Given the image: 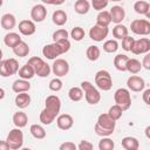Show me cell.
<instances>
[{
	"label": "cell",
	"instance_id": "47",
	"mask_svg": "<svg viewBox=\"0 0 150 150\" xmlns=\"http://www.w3.org/2000/svg\"><path fill=\"white\" fill-rule=\"evenodd\" d=\"M77 149L79 150H93L94 149V145L89 141H81L79 143V145H77Z\"/></svg>",
	"mask_w": 150,
	"mask_h": 150
},
{
	"label": "cell",
	"instance_id": "55",
	"mask_svg": "<svg viewBox=\"0 0 150 150\" xmlns=\"http://www.w3.org/2000/svg\"><path fill=\"white\" fill-rule=\"evenodd\" d=\"M145 16H146V19H149V20H150V8H149V11L146 12V14H145Z\"/></svg>",
	"mask_w": 150,
	"mask_h": 150
},
{
	"label": "cell",
	"instance_id": "42",
	"mask_svg": "<svg viewBox=\"0 0 150 150\" xmlns=\"http://www.w3.org/2000/svg\"><path fill=\"white\" fill-rule=\"evenodd\" d=\"M48 87H49V89H50L52 91L57 93V91H60V90L62 89L63 83H62V81L60 80V77H55V79L50 80V82H49Z\"/></svg>",
	"mask_w": 150,
	"mask_h": 150
},
{
	"label": "cell",
	"instance_id": "52",
	"mask_svg": "<svg viewBox=\"0 0 150 150\" xmlns=\"http://www.w3.org/2000/svg\"><path fill=\"white\" fill-rule=\"evenodd\" d=\"M144 134H145L146 138H149V139H150V125H148V127L145 128V130H144Z\"/></svg>",
	"mask_w": 150,
	"mask_h": 150
},
{
	"label": "cell",
	"instance_id": "3",
	"mask_svg": "<svg viewBox=\"0 0 150 150\" xmlns=\"http://www.w3.org/2000/svg\"><path fill=\"white\" fill-rule=\"evenodd\" d=\"M28 63L34 68L36 75L39 77H47L52 71V66H49L47 62H45L39 56H32L28 59Z\"/></svg>",
	"mask_w": 150,
	"mask_h": 150
},
{
	"label": "cell",
	"instance_id": "46",
	"mask_svg": "<svg viewBox=\"0 0 150 150\" xmlns=\"http://www.w3.org/2000/svg\"><path fill=\"white\" fill-rule=\"evenodd\" d=\"M60 150H76L77 149V145L70 141H67L64 143H62L60 146H59Z\"/></svg>",
	"mask_w": 150,
	"mask_h": 150
},
{
	"label": "cell",
	"instance_id": "56",
	"mask_svg": "<svg viewBox=\"0 0 150 150\" xmlns=\"http://www.w3.org/2000/svg\"><path fill=\"white\" fill-rule=\"evenodd\" d=\"M109 1H114V2H117V1H123V0H109Z\"/></svg>",
	"mask_w": 150,
	"mask_h": 150
},
{
	"label": "cell",
	"instance_id": "39",
	"mask_svg": "<svg viewBox=\"0 0 150 150\" xmlns=\"http://www.w3.org/2000/svg\"><path fill=\"white\" fill-rule=\"evenodd\" d=\"M84 35H86V32H84V29H83L82 27H80V26L74 27V28L71 29V32H70V38H71L74 41H81V40H83Z\"/></svg>",
	"mask_w": 150,
	"mask_h": 150
},
{
	"label": "cell",
	"instance_id": "18",
	"mask_svg": "<svg viewBox=\"0 0 150 150\" xmlns=\"http://www.w3.org/2000/svg\"><path fill=\"white\" fill-rule=\"evenodd\" d=\"M109 12H110L111 20H112L114 23H116V25L117 23H122V21L125 18V11H124V8L122 6H118V5L112 6Z\"/></svg>",
	"mask_w": 150,
	"mask_h": 150
},
{
	"label": "cell",
	"instance_id": "23",
	"mask_svg": "<svg viewBox=\"0 0 150 150\" xmlns=\"http://www.w3.org/2000/svg\"><path fill=\"white\" fill-rule=\"evenodd\" d=\"M129 56L125 54H117L114 57V66L120 71H127V63L129 61Z\"/></svg>",
	"mask_w": 150,
	"mask_h": 150
},
{
	"label": "cell",
	"instance_id": "9",
	"mask_svg": "<svg viewBox=\"0 0 150 150\" xmlns=\"http://www.w3.org/2000/svg\"><path fill=\"white\" fill-rule=\"evenodd\" d=\"M62 54H64L62 47L59 45V42H55V41L46 45L42 48V55L48 60H55V59H57V56H60Z\"/></svg>",
	"mask_w": 150,
	"mask_h": 150
},
{
	"label": "cell",
	"instance_id": "41",
	"mask_svg": "<svg viewBox=\"0 0 150 150\" xmlns=\"http://www.w3.org/2000/svg\"><path fill=\"white\" fill-rule=\"evenodd\" d=\"M94 131L97 136L100 137H107V136H110L114 134V130L111 129H107V128H103L101 125H98L97 123H95V127H94Z\"/></svg>",
	"mask_w": 150,
	"mask_h": 150
},
{
	"label": "cell",
	"instance_id": "57",
	"mask_svg": "<svg viewBox=\"0 0 150 150\" xmlns=\"http://www.w3.org/2000/svg\"><path fill=\"white\" fill-rule=\"evenodd\" d=\"M33 1H39V0H33Z\"/></svg>",
	"mask_w": 150,
	"mask_h": 150
},
{
	"label": "cell",
	"instance_id": "44",
	"mask_svg": "<svg viewBox=\"0 0 150 150\" xmlns=\"http://www.w3.org/2000/svg\"><path fill=\"white\" fill-rule=\"evenodd\" d=\"M134 43H135V39L131 38V36H125L123 40H122V48L125 50V52H131L132 47H134Z\"/></svg>",
	"mask_w": 150,
	"mask_h": 150
},
{
	"label": "cell",
	"instance_id": "36",
	"mask_svg": "<svg viewBox=\"0 0 150 150\" xmlns=\"http://www.w3.org/2000/svg\"><path fill=\"white\" fill-rule=\"evenodd\" d=\"M150 8V4L144 1V0H138L134 4V9L137 14H141V15H145L146 12L149 11Z\"/></svg>",
	"mask_w": 150,
	"mask_h": 150
},
{
	"label": "cell",
	"instance_id": "7",
	"mask_svg": "<svg viewBox=\"0 0 150 150\" xmlns=\"http://www.w3.org/2000/svg\"><path fill=\"white\" fill-rule=\"evenodd\" d=\"M114 100L115 103L121 105L124 111L131 107V95L127 88H118L114 94Z\"/></svg>",
	"mask_w": 150,
	"mask_h": 150
},
{
	"label": "cell",
	"instance_id": "38",
	"mask_svg": "<svg viewBox=\"0 0 150 150\" xmlns=\"http://www.w3.org/2000/svg\"><path fill=\"white\" fill-rule=\"evenodd\" d=\"M118 49V42L116 41V39H110L107 40L103 43V50L105 53H115Z\"/></svg>",
	"mask_w": 150,
	"mask_h": 150
},
{
	"label": "cell",
	"instance_id": "16",
	"mask_svg": "<svg viewBox=\"0 0 150 150\" xmlns=\"http://www.w3.org/2000/svg\"><path fill=\"white\" fill-rule=\"evenodd\" d=\"M56 124L57 128L61 130H69L73 125H74V120L71 117V115L69 114H60L56 117Z\"/></svg>",
	"mask_w": 150,
	"mask_h": 150
},
{
	"label": "cell",
	"instance_id": "24",
	"mask_svg": "<svg viewBox=\"0 0 150 150\" xmlns=\"http://www.w3.org/2000/svg\"><path fill=\"white\" fill-rule=\"evenodd\" d=\"M121 144H122V146L125 150H137L139 148V142L134 136H125V137H123Z\"/></svg>",
	"mask_w": 150,
	"mask_h": 150
},
{
	"label": "cell",
	"instance_id": "28",
	"mask_svg": "<svg viewBox=\"0 0 150 150\" xmlns=\"http://www.w3.org/2000/svg\"><path fill=\"white\" fill-rule=\"evenodd\" d=\"M13 123L18 128H25L28 123V116L23 111H16L13 115Z\"/></svg>",
	"mask_w": 150,
	"mask_h": 150
},
{
	"label": "cell",
	"instance_id": "27",
	"mask_svg": "<svg viewBox=\"0 0 150 150\" xmlns=\"http://www.w3.org/2000/svg\"><path fill=\"white\" fill-rule=\"evenodd\" d=\"M18 74H19V77L25 79V80H30V79L34 77V75H36L34 68H33L28 62H27L26 64H23V66L19 69Z\"/></svg>",
	"mask_w": 150,
	"mask_h": 150
},
{
	"label": "cell",
	"instance_id": "48",
	"mask_svg": "<svg viewBox=\"0 0 150 150\" xmlns=\"http://www.w3.org/2000/svg\"><path fill=\"white\" fill-rule=\"evenodd\" d=\"M142 66L143 68H145L146 70H150V52L145 54V56L143 57V61H142Z\"/></svg>",
	"mask_w": 150,
	"mask_h": 150
},
{
	"label": "cell",
	"instance_id": "49",
	"mask_svg": "<svg viewBox=\"0 0 150 150\" xmlns=\"http://www.w3.org/2000/svg\"><path fill=\"white\" fill-rule=\"evenodd\" d=\"M142 98H143L144 103H145L146 105H149V107H150V88H149V89H145V90L143 91Z\"/></svg>",
	"mask_w": 150,
	"mask_h": 150
},
{
	"label": "cell",
	"instance_id": "50",
	"mask_svg": "<svg viewBox=\"0 0 150 150\" xmlns=\"http://www.w3.org/2000/svg\"><path fill=\"white\" fill-rule=\"evenodd\" d=\"M0 150H11V148H9V145L6 141L0 142Z\"/></svg>",
	"mask_w": 150,
	"mask_h": 150
},
{
	"label": "cell",
	"instance_id": "53",
	"mask_svg": "<svg viewBox=\"0 0 150 150\" xmlns=\"http://www.w3.org/2000/svg\"><path fill=\"white\" fill-rule=\"evenodd\" d=\"M64 1H66V0H55V5H56V6H60V5H62Z\"/></svg>",
	"mask_w": 150,
	"mask_h": 150
},
{
	"label": "cell",
	"instance_id": "20",
	"mask_svg": "<svg viewBox=\"0 0 150 150\" xmlns=\"http://www.w3.org/2000/svg\"><path fill=\"white\" fill-rule=\"evenodd\" d=\"M30 89V83L28 80H25V79H18L13 82L12 84V90L16 94L19 93H25V91H28Z\"/></svg>",
	"mask_w": 150,
	"mask_h": 150
},
{
	"label": "cell",
	"instance_id": "13",
	"mask_svg": "<svg viewBox=\"0 0 150 150\" xmlns=\"http://www.w3.org/2000/svg\"><path fill=\"white\" fill-rule=\"evenodd\" d=\"M150 52V39L148 38H141L138 40H135L134 47L131 49V53L135 55L146 54Z\"/></svg>",
	"mask_w": 150,
	"mask_h": 150
},
{
	"label": "cell",
	"instance_id": "19",
	"mask_svg": "<svg viewBox=\"0 0 150 150\" xmlns=\"http://www.w3.org/2000/svg\"><path fill=\"white\" fill-rule=\"evenodd\" d=\"M0 23H1V27L5 29V30H11L13 29L15 26H16V19L13 14L11 13H5L2 16H1V20H0Z\"/></svg>",
	"mask_w": 150,
	"mask_h": 150
},
{
	"label": "cell",
	"instance_id": "29",
	"mask_svg": "<svg viewBox=\"0 0 150 150\" xmlns=\"http://www.w3.org/2000/svg\"><path fill=\"white\" fill-rule=\"evenodd\" d=\"M128 35H129V29L127 28V26H124L122 23H117L112 28V36L116 40H123Z\"/></svg>",
	"mask_w": 150,
	"mask_h": 150
},
{
	"label": "cell",
	"instance_id": "14",
	"mask_svg": "<svg viewBox=\"0 0 150 150\" xmlns=\"http://www.w3.org/2000/svg\"><path fill=\"white\" fill-rule=\"evenodd\" d=\"M30 18L34 22H42L47 18V8L45 7V5H34L30 9Z\"/></svg>",
	"mask_w": 150,
	"mask_h": 150
},
{
	"label": "cell",
	"instance_id": "51",
	"mask_svg": "<svg viewBox=\"0 0 150 150\" xmlns=\"http://www.w3.org/2000/svg\"><path fill=\"white\" fill-rule=\"evenodd\" d=\"M43 5H55V0H40Z\"/></svg>",
	"mask_w": 150,
	"mask_h": 150
},
{
	"label": "cell",
	"instance_id": "34",
	"mask_svg": "<svg viewBox=\"0 0 150 150\" xmlns=\"http://www.w3.org/2000/svg\"><path fill=\"white\" fill-rule=\"evenodd\" d=\"M142 68H143V66H142L141 61H138L137 59H129V61L127 63V71L135 75V74H138Z\"/></svg>",
	"mask_w": 150,
	"mask_h": 150
},
{
	"label": "cell",
	"instance_id": "22",
	"mask_svg": "<svg viewBox=\"0 0 150 150\" xmlns=\"http://www.w3.org/2000/svg\"><path fill=\"white\" fill-rule=\"evenodd\" d=\"M21 36L19 35V33H15V32H11V33H7L4 38V42L7 47L9 48H14L16 45H19L21 42Z\"/></svg>",
	"mask_w": 150,
	"mask_h": 150
},
{
	"label": "cell",
	"instance_id": "4",
	"mask_svg": "<svg viewBox=\"0 0 150 150\" xmlns=\"http://www.w3.org/2000/svg\"><path fill=\"white\" fill-rule=\"evenodd\" d=\"M95 84L98 89L103 91H108L112 87V79L108 70L101 69L95 74Z\"/></svg>",
	"mask_w": 150,
	"mask_h": 150
},
{
	"label": "cell",
	"instance_id": "31",
	"mask_svg": "<svg viewBox=\"0 0 150 150\" xmlns=\"http://www.w3.org/2000/svg\"><path fill=\"white\" fill-rule=\"evenodd\" d=\"M84 96V93H83V89L81 87H71L69 90H68V97L70 98V101L73 102H79L83 98Z\"/></svg>",
	"mask_w": 150,
	"mask_h": 150
},
{
	"label": "cell",
	"instance_id": "25",
	"mask_svg": "<svg viewBox=\"0 0 150 150\" xmlns=\"http://www.w3.org/2000/svg\"><path fill=\"white\" fill-rule=\"evenodd\" d=\"M67 20H68V15H67V13H66L64 11H62V9H56V11L53 13V15H52V21H53V23L56 25V26H60V27L63 26V25H66Z\"/></svg>",
	"mask_w": 150,
	"mask_h": 150
},
{
	"label": "cell",
	"instance_id": "40",
	"mask_svg": "<svg viewBox=\"0 0 150 150\" xmlns=\"http://www.w3.org/2000/svg\"><path fill=\"white\" fill-rule=\"evenodd\" d=\"M123 111H124V110H123V108H122L121 105H118V104H116V103H115L114 105H111V107L109 108V111H108V112H109V115H110L114 120H116V121H117V120H120V118L122 117Z\"/></svg>",
	"mask_w": 150,
	"mask_h": 150
},
{
	"label": "cell",
	"instance_id": "10",
	"mask_svg": "<svg viewBox=\"0 0 150 150\" xmlns=\"http://www.w3.org/2000/svg\"><path fill=\"white\" fill-rule=\"evenodd\" d=\"M52 71L56 77H63L69 73V63L64 59H55L52 64Z\"/></svg>",
	"mask_w": 150,
	"mask_h": 150
},
{
	"label": "cell",
	"instance_id": "5",
	"mask_svg": "<svg viewBox=\"0 0 150 150\" xmlns=\"http://www.w3.org/2000/svg\"><path fill=\"white\" fill-rule=\"evenodd\" d=\"M6 142L8 143L11 150H19L23 145V132L21 131V128H14L12 129L6 138Z\"/></svg>",
	"mask_w": 150,
	"mask_h": 150
},
{
	"label": "cell",
	"instance_id": "54",
	"mask_svg": "<svg viewBox=\"0 0 150 150\" xmlns=\"http://www.w3.org/2000/svg\"><path fill=\"white\" fill-rule=\"evenodd\" d=\"M0 91H1V100L4 98V96H5V90H4V88H1L0 89Z\"/></svg>",
	"mask_w": 150,
	"mask_h": 150
},
{
	"label": "cell",
	"instance_id": "12",
	"mask_svg": "<svg viewBox=\"0 0 150 150\" xmlns=\"http://www.w3.org/2000/svg\"><path fill=\"white\" fill-rule=\"evenodd\" d=\"M127 87H128V89L131 90V91L139 93V91H143V90H144L145 81H144L143 77L137 76V75L135 74V75H131V76L127 80Z\"/></svg>",
	"mask_w": 150,
	"mask_h": 150
},
{
	"label": "cell",
	"instance_id": "8",
	"mask_svg": "<svg viewBox=\"0 0 150 150\" xmlns=\"http://www.w3.org/2000/svg\"><path fill=\"white\" fill-rule=\"evenodd\" d=\"M130 29L137 35L148 36L150 35V21L146 19H135L130 23Z\"/></svg>",
	"mask_w": 150,
	"mask_h": 150
},
{
	"label": "cell",
	"instance_id": "30",
	"mask_svg": "<svg viewBox=\"0 0 150 150\" xmlns=\"http://www.w3.org/2000/svg\"><path fill=\"white\" fill-rule=\"evenodd\" d=\"M90 5H91V4H90L88 0H77V1L75 2V5H74V9H75V12H76L77 14L84 15V14H87V13L89 12Z\"/></svg>",
	"mask_w": 150,
	"mask_h": 150
},
{
	"label": "cell",
	"instance_id": "11",
	"mask_svg": "<svg viewBox=\"0 0 150 150\" xmlns=\"http://www.w3.org/2000/svg\"><path fill=\"white\" fill-rule=\"evenodd\" d=\"M109 34V28L104 27V26H100V25H94L90 30H89V38L96 42H101L103 41Z\"/></svg>",
	"mask_w": 150,
	"mask_h": 150
},
{
	"label": "cell",
	"instance_id": "37",
	"mask_svg": "<svg viewBox=\"0 0 150 150\" xmlns=\"http://www.w3.org/2000/svg\"><path fill=\"white\" fill-rule=\"evenodd\" d=\"M114 148H115V143L109 136L102 137L98 142V149L100 150H112Z\"/></svg>",
	"mask_w": 150,
	"mask_h": 150
},
{
	"label": "cell",
	"instance_id": "21",
	"mask_svg": "<svg viewBox=\"0 0 150 150\" xmlns=\"http://www.w3.org/2000/svg\"><path fill=\"white\" fill-rule=\"evenodd\" d=\"M30 101H32L30 95H29L27 91L16 94L15 100H14L15 105H16L18 108H20V109H25V108H27V107L30 104Z\"/></svg>",
	"mask_w": 150,
	"mask_h": 150
},
{
	"label": "cell",
	"instance_id": "26",
	"mask_svg": "<svg viewBox=\"0 0 150 150\" xmlns=\"http://www.w3.org/2000/svg\"><path fill=\"white\" fill-rule=\"evenodd\" d=\"M112 22L111 20V15H110V12L109 11H100L97 16H96V23L100 25V26H104V27H108L110 23Z\"/></svg>",
	"mask_w": 150,
	"mask_h": 150
},
{
	"label": "cell",
	"instance_id": "17",
	"mask_svg": "<svg viewBox=\"0 0 150 150\" xmlns=\"http://www.w3.org/2000/svg\"><path fill=\"white\" fill-rule=\"evenodd\" d=\"M98 125L103 127V128H107V129H111V130H115V125H116V120H114L109 112H103L98 117H97V122H96Z\"/></svg>",
	"mask_w": 150,
	"mask_h": 150
},
{
	"label": "cell",
	"instance_id": "35",
	"mask_svg": "<svg viewBox=\"0 0 150 150\" xmlns=\"http://www.w3.org/2000/svg\"><path fill=\"white\" fill-rule=\"evenodd\" d=\"M86 56H87V59L89 61H96L101 56V50H100V48L97 46H94V45L89 46L87 48V50H86Z\"/></svg>",
	"mask_w": 150,
	"mask_h": 150
},
{
	"label": "cell",
	"instance_id": "45",
	"mask_svg": "<svg viewBox=\"0 0 150 150\" xmlns=\"http://www.w3.org/2000/svg\"><path fill=\"white\" fill-rule=\"evenodd\" d=\"M90 2H91L93 8L95 11H98L100 12V11H103L108 6L109 0H90Z\"/></svg>",
	"mask_w": 150,
	"mask_h": 150
},
{
	"label": "cell",
	"instance_id": "6",
	"mask_svg": "<svg viewBox=\"0 0 150 150\" xmlns=\"http://www.w3.org/2000/svg\"><path fill=\"white\" fill-rule=\"evenodd\" d=\"M19 62L14 57H9L6 60H2L0 62V75L2 77H8L19 71Z\"/></svg>",
	"mask_w": 150,
	"mask_h": 150
},
{
	"label": "cell",
	"instance_id": "2",
	"mask_svg": "<svg viewBox=\"0 0 150 150\" xmlns=\"http://www.w3.org/2000/svg\"><path fill=\"white\" fill-rule=\"evenodd\" d=\"M81 88L83 89L84 93V98L88 104L95 105L101 101V94L98 89L89 81H82L81 82Z\"/></svg>",
	"mask_w": 150,
	"mask_h": 150
},
{
	"label": "cell",
	"instance_id": "32",
	"mask_svg": "<svg viewBox=\"0 0 150 150\" xmlns=\"http://www.w3.org/2000/svg\"><path fill=\"white\" fill-rule=\"evenodd\" d=\"M29 131H30V135L36 139H43L47 135L45 128L40 124H32L29 128Z\"/></svg>",
	"mask_w": 150,
	"mask_h": 150
},
{
	"label": "cell",
	"instance_id": "33",
	"mask_svg": "<svg viewBox=\"0 0 150 150\" xmlns=\"http://www.w3.org/2000/svg\"><path fill=\"white\" fill-rule=\"evenodd\" d=\"M29 46L25 42V41H21L19 45H16L14 48H13V53L14 55L19 56V57H25L29 54Z\"/></svg>",
	"mask_w": 150,
	"mask_h": 150
},
{
	"label": "cell",
	"instance_id": "1",
	"mask_svg": "<svg viewBox=\"0 0 150 150\" xmlns=\"http://www.w3.org/2000/svg\"><path fill=\"white\" fill-rule=\"evenodd\" d=\"M61 110V100L56 95H49L47 96L45 101V108L40 112V122L45 125L52 124L56 117L60 115Z\"/></svg>",
	"mask_w": 150,
	"mask_h": 150
},
{
	"label": "cell",
	"instance_id": "15",
	"mask_svg": "<svg viewBox=\"0 0 150 150\" xmlns=\"http://www.w3.org/2000/svg\"><path fill=\"white\" fill-rule=\"evenodd\" d=\"M18 28H19L20 34H22L25 36H30L36 32L35 22L33 20H21L19 22Z\"/></svg>",
	"mask_w": 150,
	"mask_h": 150
},
{
	"label": "cell",
	"instance_id": "43",
	"mask_svg": "<svg viewBox=\"0 0 150 150\" xmlns=\"http://www.w3.org/2000/svg\"><path fill=\"white\" fill-rule=\"evenodd\" d=\"M68 36H69V33L66 29L60 28L53 33V41H60L63 39H68Z\"/></svg>",
	"mask_w": 150,
	"mask_h": 150
}]
</instances>
